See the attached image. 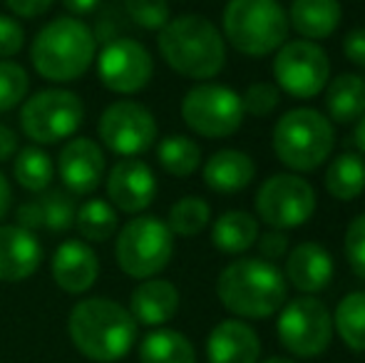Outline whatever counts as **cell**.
<instances>
[{
  "instance_id": "d4e9b609",
  "label": "cell",
  "mask_w": 365,
  "mask_h": 363,
  "mask_svg": "<svg viewBox=\"0 0 365 363\" xmlns=\"http://www.w3.org/2000/svg\"><path fill=\"white\" fill-rule=\"evenodd\" d=\"M259 239V222L249 212L231 209L217 217L212 227V242L224 254H244Z\"/></svg>"
},
{
  "instance_id": "5bb4252c",
  "label": "cell",
  "mask_w": 365,
  "mask_h": 363,
  "mask_svg": "<svg viewBox=\"0 0 365 363\" xmlns=\"http://www.w3.org/2000/svg\"><path fill=\"white\" fill-rule=\"evenodd\" d=\"M100 83L117 95H137L154 75V60L149 50L135 38H112L97 55Z\"/></svg>"
},
{
  "instance_id": "6da1fadb",
  "label": "cell",
  "mask_w": 365,
  "mask_h": 363,
  "mask_svg": "<svg viewBox=\"0 0 365 363\" xmlns=\"http://www.w3.org/2000/svg\"><path fill=\"white\" fill-rule=\"evenodd\" d=\"M217 296L221 306L241 321H261L279 314L289 299V284L276 264L261 257H241L221 269Z\"/></svg>"
},
{
  "instance_id": "e0dca14e",
  "label": "cell",
  "mask_w": 365,
  "mask_h": 363,
  "mask_svg": "<svg viewBox=\"0 0 365 363\" xmlns=\"http://www.w3.org/2000/svg\"><path fill=\"white\" fill-rule=\"evenodd\" d=\"M333 274H336L333 257L318 242H303L286 254L284 279L303 296L321 294L323 289H328Z\"/></svg>"
},
{
  "instance_id": "d6a6232c",
  "label": "cell",
  "mask_w": 365,
  "mask_h": 363,
  "mask_svg": "<svg viewBox=\"0 0 365 363\" xmlns=\"http://www.w3.org/2000/svg\"><path fill=\"white\" fill-rule=\"evenodd\" d=\"M40 209H43V224L50 232H68L75 224V199L70 192H63V189H50L43 197L38 199Z\"/></svg>"
},
{
  "instance_id": "cb8c5ba5",
  "label": "cell",
  "mask_w": 365,
  "mask_h": 363,
  "mask_svg": "<svg viewBox=\"0 0 365 363\" xmlns=\"http://www.w3.org/2000/svg\"><path fill=\"white\" fill-rule=\"evenodd\" d=\"M323 102H326L331 122H338V125L358 122V117L365 112V80L353 73H343L328 80Z\"/></svg>"
},
{
  "instance_id": "2e32d148",
  "label": "cell",
  "mask_w": 365,
  "mask_h": 363,
  "mask_svg": "<svg viewBox=\"0 0 365 363\" xmlns=\"http://www.w3.org/2000/svg\"><path fill=\"white\" fill-rule=\"evenodd\" d=\"M105 152L90 137H73L58 155V172L65 192L82 197L92 194L105 180Z\"/></svg>"
},
{
  "instance_id": "ffe728a7",
  "label": "cell",
  "mask_w": 365,
  "mask_h": 363,
  "mask_svg": "<svg viewBox=\"0 0 365 363\" xmlns=\"http://www.w3.org/2000/svg\"><path fill=\"white\" fill-rule=\"evenodd\" d=\"M209 363H259L261 339L241 319H224L207 336Z\"/></svg>"
},
{
  "instance_id": "b9f144b4",
  "label": "cell",
  "mask_w": 365,
  "mask_h": 363,
  "mask_svg": "<svg viewBox=\"0 0 365 363\" xmlns=\"http://www.w3.org/2000/svg\"><path fill=\"white\" fill-rule=\"evenodd\" d=\"M18 227L28 229V232H38V229H43V209H40L38 199L35 202H25L18 207Z\"/></svg>"
},
{
  "instance_id": "7bdbcfd3",
  "label": "cell",
  "mask_w": 365,
  "mask_h": 363,
  "mask_svg": "<svg viewBox=\"0 0 365 363\" xmlns=\"http://www.w3.org/2000/svg\"><path fill=\"white\" fill-rule=\"evenodd\" d=\"M18 155V135L8 125H0V162Z\"/></svg>"
},
{
  "instance_id": "9a60e30c",
  "label": "cell",
  "mask_w": 365,
  "mask_h": 363,
  "mask_svg": "<svg viewBox=\"0 0 365 363\" xmlns=\"http://www.w3.org/2000/svg\"><path fill=\"white\" fill-rule=\"evenodd\" d=\"M107 197L125 214H142L157 197V177L140 157H122L107 175Z\"/></svg>"
},
{
  "instance_id": "8992f818",
  "label": "cell",
  "mask_w": 365,
  "mask_h": 363,
  "mask_svg": "<svg viewBox=\"0 0 365 363\" xmlns=\"http://www.w3.org/2000/svg\"><path fill=\"white\" fill-rule=\"evenodd\" d=\"M336 147L333 122L313 107H296L279 117L274 127V152L293 172L318 170Z\"/></svg>"
},
{
  "instance_id": "c3c4849f",
  "label": "cell",
  "mask_w": 365,
  "mask_h": 363,
  "mask_svg": "<svg viewBox=\"0 0 365 363\" xmlns=\"http://www.w3.org/2000/svg\"><path fill=\"white\" fill-rule=\"evenodd\" d=\"M363 80H365V78H363Z\"/></svg>"
},
{
  "instance_id": "8fae6325",
  "label": "cell",
  "mask_w": 365,
  "mask_h": 363,
  "mask_svg": "<svg viewBox=\"0 0 365 363\" xmlns=\"http://www.w3.org/2000/svg\"><path fill=\"white\" fill-rule=\"evenodd\" d=\"M276 88L296 100H311L326 90L331 80V60L318 43L286 40L274 58Z\"/></svg>"
},
{
  "instance_id": "60d3db41",
  "label": "cell",
  "mask_w": 365,
  "mask_h": 363,
  "mask_svg": "<svg viewBox=\"0 0 365 363\" xmlns=\"http://www.w3.org/2000/svg\"><path fill=\"white\" fill-rule=\"evenodd\" d=\"M10 8V13L18 15V18H38V15L48 13L50 5L55 3V0H5Z\"/></svg>"
},
{
  "instance_id": "484cf974",
  "label": "cell",
  "mask_w": 365,
  "mask_h": 363,
  "mask_svg": "<svg viewBox=\"0 0 365 363\" xmlns=\"http://www.w3.org/2000/svg\"><path fill=\"white\" fill-rule=\"evenodd\" d=\"M326 192L338 202H353L365 192V160L356 152L333 157L323 177Z\"/></svg>"
},
{
  "instance_id": "4316f807",
  "label": "cell",
  "mask_w": 365,
  "mask_h": 363,
  "mask_svg": "<svg viewBox=\"0 0 365 363\" xmlns=\"http://www.w3.org/2000/svg\"><path fill=\"white\" fill-rule=\"evenodd\" d=\"M142 363H197L194 344L174 329H154L140 344Z\"/></svg>"
},
{
  "instance_id": "8d00e7d4",
  "label": "cell",
  "mask_w": 365,
  "mask_h": 363,
  "mask_svg": "<svg viewBox=\"0 0 365 363\" xmlns=\"http://www.w3.org/2000/svg\"><path fill=\"white\" fill-rule=\"evenodd\" d=\"M343 254H346L351 272L365 281V214H358L348 224L346 239H343Z\"/></svg>"
},
{
  "instance_id": "d6986e66",
  "label": "cell",
  "mask_w": 365,
  "mask_h": 363,
  "mask_svg": "<svg viewBox=\"0 0 365 363\" xmlns=\"http://www.w3.org/2000/svg\"><path fill=\"white\" fill-rule=\"evenodd\" d=\"M53 279L65 294H85L95 286L100 276V259L95 249L87 247L80 239H68L53 254L50 264Z\"/></svg>"
},
{
  "instance_id": "ee69618b",
  "label": "cell",
  "mask_w": 365,
  "mask_h": 363,
  "mask_svg": "<svg viewBox=\"0 0 365 363\" xmlns=\"http://www.w3.org/2000/svg\"><path fill=\"white\" fill-rule=\"evenodd\" d=\"M63 5L73 18H82V15L95 13L102 5V0H63Z\"/></svg>"
},
{
  "instance_id": "f1b7e54d",
  "label": "cell",
  "mask_w": 365,
  "mask_h": 363,
  "mask_svg": "<svg viewBox=\"0 0 365 363\" xmlns=\"http://www.w3.org/2000/svg\"><path fill=\"white\" fill-rule=\"evenodd\" d=\"M157 162L167 175L184 180L202 165V147L187 135H167L157 145Z\"/></svg>"
},
{
  "instance_id": "74e56055",
  "label": "cell",
  "mask_w": 365,
  "mask_h": 363,
  "mask_svg": "<svg viewBox=\"0 0 365 363\" xmlns=\"http://www.w3.org/2000/svg\"><path fill=\"white\" fill-rule=\"evenodd\" d=\"M25 45V30L23 25L18 23L10 15L0 13V58H13L23 50Z\"/></svg>"
},
{
  "instance_id": "1f68e13d",
  "label": "cell",
  "mask_w": 365,
  "mask_h": 363,
  "mask_svg": "<svg viewBox=\"0 0 365 363\" xmlns=\"http://www.w3.org/2000/svg\"><path fill=\"white\" fill-rule=\"evenodd\" d=\"M212 219V207L202 197H182L169 209L167 227L172 229L174 237H197L207 229Z\"/></svg>"
},
{
  "instance_id": "44dd1931",
  "label": "cell",
  "mask_w": 365,
  "mask_h": 363,
  "mask_svg": "<svg viewBox=\"0 0 365 363\" xmlns=\"http://www.w3.org/2000/svg\"><path fill=\"white\" fill-rule=\"evenodd\" d=\"M179 291L167 279H145L130 296V314L142 326H164L179 311Z\"/></svg>"
},
{
  "instance_id": "30bf717a",
  "label": "cell",
  "mask_w": 365,
  "mask_h": 363,
  "mask_svg": "<svg viewBox=\"0 0 365 363\" xmlns=\"http://www.w3.org/2000/svg\"><path fill=\"white\" fill-rule=\"evenodd\" d=\"M182 120L192 132L209 140L231 137L244 122L241 95L226 85L202 83L184 95Z\"/></svg>"
},
{
  "instance_id": "d590c367",
  "label": "cell",
  "mask_w": 365,
  "mask_h": 363,
  "mask_svg": "<svg viewBox=\"0 0 365 363\" xmlns=\"http://www.w3.org/2000/svg\"><path fill=\"white\" fill-rule=\"evenodd\" d=\"M281 90L271 83H254L244 90L241 95V105H244V115L251 117H266L279 107Z\"/></svg>"
},
{
  "instance_id": "277c9868",
  "label": "cell",
  "mask_w": 365,
  "mask_h": 363,
  "mask_svg": "<svg viewBox=\"0 0 365 363\" xmlns=\"http://www.w3.org/2000/svg\"><path fill=\"white\" fill-rule=\"evenodd\" d=\"M95 58V30L73 15H60L45 23L30 45L35 73L50 83H73L82 78Z\"/></svg>"
},
{
  "instance_id": "ac0fdd59",
  "label": "cell",
  "mask_w": 365,
  "mask_h": 363,
  "mask_svg": "<svg viewBox=\"0 0 365 363\" xmlns=\"http://www.w3.org/2000/svg\"><path fill=\"white\" fill-rule=\"evenodd\" d=\"M43 264V244L35 232L18 224H0V281L18 284L30 279Z\"/></svg>"
},
{
  "instance_id": "bcb514c9",
  "label": "cell",
  "mask_w": 365,
  "mask_h": 363,
  "mask_svg": "<svg viewBox=\"0 0 365 363\" xmlns=\"http://www.w3.org/2000/svg\"><path fill=\"white\" fill-rule=\"evenodd\" d=\"M356 145H358V150H361V155L365 157V112L356 122Z\"/></svg>"
},
{
  "instance_id": "7a4b0ae2",
  "label": "cell",
  "mask_w": 365,
  "mask_h": 363,
  "mask_svg": "<svg viewBox=\"0 0 365 363\" xmlns=\"http://www.w3.org/2000/svg\"><path fill=\"white\" fill-rule=\"evenodd\" d=\"M137 321L122 304L102 296L77 301L70 311L68 331L85 359L115 363L125 359L137 341Z\"/></svg>"
},
{
  "instance_id": "4fadbf2b",
  "label": "cell",
  "mask_w": 365,
  "mask_h": 363,
  "mask_svg": "<svg viewBox=\"0 0 365 363\" xmlns=\"http://www.w3.org/2000/svg\"><path fill=\"white\" fill-rule=\"evenodd\" d=\"M97 135L117 157H140L157 142V120L142 102L117 100L100 115Z\"/></svg>"
},
{
  "instance_id": "52a82bcc",
  "label": "cell",
  "mask_w": 365,
  "mask_h": 363,
  "mask_svg": "<svg viewBox=\"0 0 365 363\" xmlns=\"http://www.w3.org/2000/svg\"><path fill=\"white\" fill-rule=\"evenodd\" d=\"M174 257V234L159 217L142 214L122 227L115 242L117 267L132 279H154Z\"/></svg>"
},
{
  "instance_id": "9c48e42d",
  "label": "cell",
  "mask_w": 365,
  "mask_h": 363,
  "mask_svg": "<svg viewBox=\"0 0 365 363\" xmlns=\"http://www.w3.org/2000/svg\"><path fill=\"white\" fill-rule=\"evenodd\" d=\"M279 341L296 359H316L333 341V316L316 296H296L281 306Z\"/></svg>"
},
{
  "instance_id": "5b68a950",
  "label": "cell",
  "mask_w": 365,
  "mask_h": 363,
  "mask_svg": "<svg viewBox=\"0 0 365 363\" xmlns=\"http://www.w3.org/2000/svg\"><path fill=\"white\" fill-rule=\"evenodd\" d=\"M221 25L226 43L249 58L276 53L289 38V15L279 0H229Z\"/></svg>"
},
{
  "instance_id": "83f0119b",
  "label": "cell",
  "mask_w": 365,
  "mask_h": 363,
  "mask_svg": "<svg viewBox=\"0 0 365 363\" xmlns=\"http://www.w3.org/2000/svg\"><path fill=\"white\" fill-rule=\"evenodd\" d=\"M333 331L356 354H365V291H351L333 311Z\"/></svg>"
},
{
  "instance_id": "ab89813d",
  "label": "cell",
  "mask_w": 365,
  "mask_h": 363,
  "mask_svg": "<svg viewBox=\"0 0 365 363\" xmlns=\"http://www.w3.org/2000/svg\"><path fill=\"white\" fill-rule=\"evenodd\" d=\"M343 53L353 65L365 70V28H356L343 38Z\"/></svg>"
},
{
  "instance_id": "f35d334b",
  "label": "cell",
  "mask_w": 365,
  "mask_h": 363,
  "mask_svg": "<svg viewBox=\"0 0 365 363\" xmlns=\"http://www.w3.org/2000/svg\"><path fill=\"white\" fill-rule=\"evenodd\" d=\"M259 252H261V259H266V262H279V259H284L286 254H289V237H286L284 232H279V229H269L266 234H259Z\"/></svg>"
},
{
  "instance_id": "f546056e",
  "label": "cell",
  "mask_w": 365,
  "mask_h": 363,
  "mask_svg": "<svg viewBox=\"0 0 365 363\" xmlns=\"http://www.w3.org/2000/svg\"><path fill=\"white\" fill-rule=\"evenodd\" d=\"M13 177H15V182L23 189H28V192H33V194L45 192L55 177L53 157L45 150H40V147H23V150H18V155H15Z\"/></svg>"
},
{
  "instance_id": "ba28073f",
  "label": "cell",
  "mask_w": 365,
  "mask_h": 363,
  "mask_svg": "<svg viewBox=\"0 0 365 363\" xmlns=\"http://www.w3.org/2000/svg\"><path fill=\"white\" fill-rule=\"evenodd\" d=\"M85 122V105L70 90H40L23 102L20 130L35 145H58L73 140Z\"/></svg>"
},
{
  "instance_id": "7c38bea8",
  "label": "cell",
  "mask_w": 365,
  "mask_h": 363,
  "mask_svg": "<svg viewBox=\"0 0 365 363\" xmlns=\"http://www.w3.org/2000/svg\"><path fill=\"white\" fill-rule=\"evenodd\" d=\"M316 212V189L303 177L281 172L269 177L256 192V214L269 229H296Z\"/></svg>"
},
{
  "instance_id": "7dc6e473",
  "label": "cell",
  "mask_w": 365,
  "mask_h": 363,
  "mask_svg": "<svg viewBox=\"0 0 365 363\" xmlns=\"http://www.w3.org/2000/svg\"><path fill=\"white\" fill-rule=\"evenodd\" d=\"M261 363H298V361L286 359V356H271V359H266V361H261Z\"/></svg>"
},
{
  "instance_id": "f6af8a7d",
  "label": "cell",
  "mask_w": 365,
  "mask_h": 363,
  "mask_svg": "<svg viewBox=\"0 0 365 363\" xmlns=\"http://www.w3.org/2000/svg\"><path fill=\"white\" fill-rule=\"evenodd\" d=\"M10 204H13V189H10L8 177L0 172V222H3V217L8 214Z\"/></svg>"
},
{
  "instance_id": "3957f363",
  "label": "cell",
  "mask_w": 365,
  "mask_h": 363,
  "mask_svg": "<svg viewBox=\"0 0 365 363\" xmlns=\"http://www.w3.org/2000/svg\"><path fill=\"white\" fill-rule=\"evenodd\" d=\"M159 53L164 63L189 80L217 78L226 65V40L209 18L187 13L172 18L159 30Z\"/></svg>"
},
{
  "instance_id": "603a6c76",
  "label": "cell",
  "mask_w": 365,
  "mask_h": 363,
  "mask_svg": "<svg viewBox=\"0 0 365 363\" xmlns=\"http://www.w3.org/2000/svg\"><path fill=\"white\" fill-rule=\"evenodd\" d=\"M289 28L301 35V40L331 38L343 18V8L338 0H293L289 13Z\"/></svg>"
},
{
  "instance_id": "836d02e7",
  "label": "cell",
  "mask_w": 365,
  "mask_h": 363,
  "mask_svg": "<svg viewBox=\"0 0 365 363\" xmlns=\"http://www.w3.org/2000/svg\"><path fill=\"white\" fill-rule=\"evenodd\" d=\"M30 78L23 65L13 60H0V112H8L23 102L28 95Z\"/></svg>"
},
{
  "instance_id": "e575fe53",
  "label": "cell",
  "mask_w": 365,
  "mask_h": 363,
  "mask_svg": "<svg viewBox=\"0 0 365 363\" xmlns=\"http://www.w3.org/2000/svg\"><path fill=\"white\" fill-rule=\"evenodd\" d=\"M125 13L145 30H162L172 20L169 0H125Z\"/></svg>"
},
{
  "instance_id": "4dcf8cb0",
  "label": "cell",
  "mask_w": 365,
  "mask_h": 363,
  "mask_svg": "<svg viewBox=\"0 0 365 363\" xmlns=\"http://www.w3.org/2000/svg\"><path fill=\"white\" fill-rule=\"evenodd\" d=\"M75 227L85 242H107L115 237L120 219L107 199H87L75 214Z\"/></svg>"
},
{
  "instance_id": "7402d4cb",
  "label": "cell",
  "mask_w": 365,
  "mask_h": 363,
  "mask_svg": "<svg viewBox=\"0 0 365 363\" xmlns=\"http://www.w3.org/2000/svg\"><path fill=\"white\" fill-rule=\"evenodd\" d=\"M204 184L212 192L236 194L246 189L256 177V165L241 150H219L204 165Z\"/></svg>"
}]
</instances>
